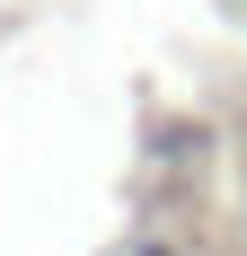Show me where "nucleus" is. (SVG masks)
<instances>
[{"mask_svg": "<svg viewBox=\"0 0 247 256\" xmlns=\"http://www.w3.org/2000/svg\"><path fill=\"white\" fill-rule=\"evenodd\" d=\"M142 256H176V248H142Z\"/></svg>", "mask_w": 247, "mask_h": 256, "instance_id": "nucleus-1", "label": "nucleus"}]
</instances>
